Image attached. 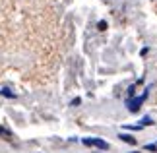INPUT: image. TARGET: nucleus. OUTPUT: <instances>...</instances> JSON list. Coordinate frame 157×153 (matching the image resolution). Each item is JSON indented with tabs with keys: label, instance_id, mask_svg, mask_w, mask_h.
<instances>
[{
	"label": "nucleus",
	"instance_id": "nucleus-4",
	"mask_svg": "<svg viewBox=\"0 0 157 153\" xmlns=\"http://www.w3.org/2000/svg\"><path fill=\"white\" fill-rule=\"evenodd\" d=\"M151 124H153L151 116H144V118H142V126H151Z\"/></svg>",
	"mask_w": 157,
	"mask_h": 153
},
{
	"label": "nucleus",
	"instance_id": "nucleus-7",
	"mask_svg": "<svg viewBox=\"0 0 157 153\" xmlns=\"http://www.w3.org/2000/svg\"><path fill=\"white\" fill-rule=\"evenodd\" d=\"M146 149H147V151H153V153H155V151H157V145H155V143H146Z\"/></svg>",
	"mask_w": 157,
	"mask_h": 153
},
{
	"label": "nucleus",
	"instance_id": "nucleus-3",
	"mask_svg": "<svg viewBox=\"0 0 157 153\" xmlns=\"http://www.w3.org/2000/svg\"><path fill=\"white\" fill-rule=\"evenodd\" d=\"M120 140H122V142L124 143H130V145H136L138 143V140L134 138V136H130V134H120V136H118Z\"/></svg>",
	"mask_w": 157,
	"mask_h": 153
},
{
	"label": "nucleus",
	"instance_id": "nucleus-2",
	"mask_svg": "<svg viewBox=\"0 0 157 153\" xmlns=\"http://www.w3.org/2000/svg\"><path fill=\"white\" fill-rule=\"evenodd\" d=\"M83 145L97 147V149H109V147H111L109 142H105V140H101V138H83Z\"/></svg>",
	"mask_w": 157,
	"mask_h": 153
},
{
	"label": "nucleus",
	"instance_id": "nucleus-8",
	"mask_svg": "<svg viewBox=\"0 0 157 153\" xmlns=\"http://www.w3.org/2000/svg\"><path fill=\"white\" fill-rule=\"evenodd\" d=\"M97 27L101 29V31H105V29H107V21H105V20H101V21L97 23Z\"/></svg>",
	"mask_w": 157,
	"mask_h": 153
},
{
	"label": "nucleus",
	"instance_id": "nucleus-9",
	"mask_svg": "<svg viewBox=\"0 0 157 153\" xmlns=\"http://www.w3.org/2000/svg\"><path fill=\"white\" fill-rule=\"evenodd\" d=\"M132 153H138V151H132Z\"/></svg>",
	"mask_w": 157,
	"mask_h": 153
},
{
	"label": "nucleus",
	"instance_id": "nucleus-1",
	"mask_svg": "<svg viewBox=\"0 0 157 153\" xmlns=\"http://www.w3.org/2000/svg\"><path fill=\"white\" fill-rule=\"evenodd\" d=\"M147 91H149V87H147ZM147 91H146L142 97H132V99L126 101V105H128V111H130V113H138V111H140L142 103L146 101V97H147Z\"/></svg>",
	"mask_w": 157,
	"mask_h": 153
},
{
	"label": "nucleus",
	"instance_id": "nucleus-5",
	"mask_svg": "<svg viewBox=\"0 0 157 153\" xmlns=\"http://www.w3.org/2000/svg\"><path fill=\"white\" fill-rule=\"evenodd\" d=\"M0 93H2L4 97H10V99H14V97H16V95H14V93H12V91H10V89H0Z\"/></svg>",
	"mask_w": 157,
	"mask_h": 153
},
{
	"label": "nucleus",
	"instance_id": "nucleus-6",
	"mask_svg": "<svg viewBox=\"0 0 157 153\" xmlns=\"http://www.w3.org/2000/svg\"><path fill=\"white\" fill-rule=\"evenodd\" d=\"M134 95H136V85H130V87H128V97L132 99Z\"/></svg>",
	"mask_w": 157,
	"mask_h": 153
}]
</instances>
